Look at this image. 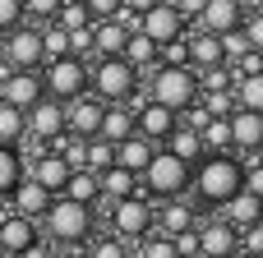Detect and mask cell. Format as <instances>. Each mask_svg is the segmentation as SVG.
Listing matches in <instances>:
<instances>
[{"mask_svg":"<svg viewBox=\"0 0 263 258\" xmlns=\"http://www.w3.org/2000/svg\"><path fill=\"white\" fill-rule=\"evenodd\" d=\"M236 106H245V111H263V74H245V78H236Z\"/></svg>","mask_w":263,"mask_h":258,"instance_id":"1f68e13d","label":"cell"},{"mask_svg":"<svg viewBox=\"0 0 263 258\" xmlns=\"http://www.w3.org/2000/svg\"><path fill=\"white\" fill-rule=\"evenodd\" d=\"M245 51H250V37H245L240 28H231V32H222V55H227V60H240Z\"/></svg>","mask_w":263,"mask_h":258,"instance_id":"ab89813d","label":"cell"},{"mask_svg":"<svg viewBox=\"0 0 263 258\" xmlns=\"http://www.w3.org/2000/svg\"><path fill=\"white\" fill-rule=\"evenodd\" d=\"M176 125H180V115H176L171 106H162V102H153V97H148V102H143V106L134 111V134H143V138H153L157 148L166 143V134H171Z\"/></svg>","mask_w":263,"mask_h":258,"instance_id":"5bb4252c","label":"cell"},{"mask_svg":"<svg viewBox=\"0 0 263 258\" xmlns=\"http://www.w3.org/2000/svg\"><path fill=\"white\" fill-rule=\"evenodd\" d=\"M69 171H74V166H69V162H65V157H60L55 148H42V157H37V162L28 166V175H32L37 185H46L51 194H60V189H65Z\"/></svg>","mask_w":263,"mask_h":258,"instance_id":"d6986e66","label":"cell"},{"mask_svg":"<svg viewBox=\"0 0 263 258\" xmlns=\"http://www.w3.org/2000/svg\"><path fill=\"white\" fill-rule=\"evenodd\" d=\"M153 102H162V106H171L176 115L185 111V106H194L199 102V74H194V65H153L148 69V88H143Z\"/></svg>","mask_w":263,"mask_h":258,"instance_id":"277c9868","label":"cell"},{"mask_svg":"<svg viewBox=\"0 0 263 258\" xmlns=\"http://www.w3.org/2000/svg\"><path fill=\"white\" fill-rule=\"evenodd\" d=\"M129 32H134V28H125L116 14H111V18H92V55H120Z\"/></svg>","mask_w":263,"mask_h":258,"instance_id":"603a6c76","label":"cell"},{"mask_svg":"<svg viewBox=\"0 0 263 258\" xmlns=\"http://www.w3.org/2000/svg\"><path fill=\"white\" fill-rule=\"evenodd\" d=\"M227 125H231V152H240V157H263V111L236 106V111L227 115Z\"/></svg>","mask_w":263,"mask_h":258,"instance_id":"7c38bea8","label":"cell"},{"mask_svg":"<svg viewBox=\"0 0 263 258\" xmlns=\"http://www.w3.org/2000/svg\"><path fill=\"white\" fill-rule=\"evenodd\" d=\"M51 258H83V249H69V245H55Z\"/></svg>","mask_w":263,"mask_h":258,"instance_id":"681fc988","label":"cell"},{"mask_svg":"<svg viewBox=\"0 0 263 258\" xmlns=\"http://www.w3.org/2000/svg\"><path fill=\"white\" fill-rule=\"evenodd\" d=\"M60 194H65V199H74V203H88V208H97V203H102V180H97V171H88V166H74Z\"/></svg>","mask_w":263,"mask_h":258,"instance_id":"484cf974","label":"cell"},{"mask_svg":"<svg viewBox=\"0 0 263 258\" xmlns=\"http://www.w3.org/2000/svg\"><path fill=\"white\" fill-rule=\"evenodd\" d=\"M0 69H5V65H0Z\"/></svg>","mask_w":263,"mask_h":258,"instance_id":"9f6ffc18","label":"cell"},{"mask_svg":"<svg viewBox=\"0 0 263 258\" xmlns=\"http://www.w3.org/2000/svg\"><path fill=\"white\" fill-rule=\"evenodd\" d=\"M42 23H14L9 32H0V65L5 69H42Z\"/></svg>","mask_w":263,"mask_h":258,"instance_id":"52a82bcc","label":"cell"},{"mask_svg":"<svg viewBox=\"0 0 263 258\" xmlns=\"http://www.w3.org/2000/svg\"><path fill=\"white\" fill-rule=\"evenodd\" d=\"M194 258H203V254H194Z\"/></svg>","mask_w":263,"mask_h":258,"instance_id":"11a10c76","label":"cell"},{"mask_svg":"<svg viewBox=\"0 0 263 258\" xmlns=\"http://www.w3.org/2000/svg\"><path fill=\"white\" fill-rule=\"evenodd\" d=\"M129 134H134V111H129L125 102H106V106H102L97 138H106V143H120V138H129Z\"/></svg>","mask_w":263,"mask_h":258,"instance_id":"d4e9b609","label":"cell"},{"mask_svg":"<svg viewBox=\"0 0 263 258\" xmlns=\"http://www.w3.org/2000/svg\"><path fill=\"white\" fill-rule=\"evenodd\" d=\"M259 9H263V0H259Z\"/></svg>","mask_w":263,"mask_h":258,"instance_id":"db71d44e","label":"cell"},{"mask_svg":"<svg viewBox=\"0 0 263 258\" xmlns=\"http://www.w3.org/2000/svg\"><path fill=\"white\" fill-rule=\"evenodd\" d=\"M231 69H236V78H245V74H263V51H245L240 60H231Z\"/></svg>","mask_w":263,"mask_h":258,"instance_id":"7bdbcfd3","label":"cell"},{"mask_svg":"<svg viewBox=\"0 0 263 258\" xmlns=\"http://www.w3.org/2000/svg\"><path fill=\"white\" fill-rule=\"evenodd\" d=\"M83 258H129V240H120V235H92L88 240V254Z\"/></svg>","mask_w":263,"mask_h":258,"instance_id":"d6a6232c","label":"cell"},{"mask_svg":"<svg viewBox=\"0 0 263 258\" xmlns=\"http://www.w3.org/2000/svg\"><path fill=\"white\" fill-rule=\"evenodd\" d=\"M139 88H143V74L125 55H97V65H88V92L102 102H129Z\"/></svg>","mask_w":263,"mask_h":258,"instance_id":"3957f363","label":"cell"},{"mask_svg":"<svg viewBox=\"0 0 263 258\" xmlns=\"http://www.w3.org/2000/svg\"><path fill=\"white\" fill-rule=\"evenodd\" d=\"M236 226H227L222 217L199 222V254L203 258H236Z\"/></svg>","mask_w":263,"mask_h":258,"instance_id":"9a60e30c","label":"cell"},{"mask_svg":"<svg viewBox=\"0 0 263 258\" xmlns=\"http://www.w3.org/2000/svg\"><path fill=\"white\" fill-rule=\"evenodd\" d=\"M28 175V162L18 157V148H9V143H0V203L14 194V185Z\"/></svg>","mask_w":263,"mask_h":258,"instance_id":"f546056e","label":"cell"},{"mask_svg":"<svg viewBox=\"0 0 263 258\" xmlns=\"http://www.w3.org/2000/svg\"><path fill=\"white\" fill-rule=\"evenodd\" d=\"M102 97H92V92H79V97H69L65 102V134H74V138H97V125H102Z\"/></svg>","mask_w":263,"mask_h":258,"instance_id":"4fadbf2b","label":"cell"},{"mask_svg":"<svg viewBox=\"0 0 263 258\" xmlns=\"http://www.w3.org/2000/svg\"><path fill=\"white\" fill-rule=\"evenodd\" d=\"M51 249H55V245H46V240L37 235V240H32L28 249H18V258H51Z\"/></svg>","mask_w":263,"mask_h":258,"instance_id":"7dc6e473","label":"cell"},{"mask_svg":"<svg viewBox=\"0 0 263 258\" xmlns=\"http://www.w3.org/2000/svg\"><path fill=\"white\" fill-rule=\"evenodd\" d=\"M134 189H143L148 199H180V194H190V162H180L176 152L157 148Z\"/></svg>","mask_w":263,"mask_h":258,"instance_id":"5b68a950","label":"cell"},{"mask_svg":"<svg viewBox=\"0 0 263 258\" xmlns=\"http://www.w3.org/2000/svg\"><path fill=\"white\" fill-rule=\"evenodd\" d=\"M18 5H23V18H32V23H51L60 9V0H18Z\"/></svg>","mask_w":263,"mask_h":258,"instance_id":"f35d334b","label":"cell"},{"mask_svg":"<svg viewBox=\"0 0 263 258\" xmlns=\"http://www.w3.org/2000/svg\"><path fill=\"white\" fill-rule=\"evenodd\" d=\"M42 231H37V222L32 217H23V212H0V249H28L32 240H37Z\"/></svg>","mask_w":263,"mask_h":258,"instance_id":"7402d4cb","label":"cell"},{"mask_svg":"<svg viewBox=\"0 0 263 258\" xmlns=\"http://www.w3.org/2000/svg\"><path fill=\"white\" fill-rule=\"evenodd\" d=\"M46 88H42V69H0V102L28 111L32 102H42Z\"/></svg>","mask_w":263,"mask_h":258,"instance_id":"8fae6325","label":"cell"},{"mask_svg":"<svg viewBox=\"0 0 263 258\" xmlns=\"http://www.w3.org/2000/svg\"><path fill=\"white\" fill-rule=\"evenodd\" d=\"M97 180H102V203H116V199H125V194H134V185H139V175H129L125 166H106V171H97Z\"/></svg>","mask_w":263,"mask_h":258,"instance_id":"f1b7e54d","label":"cell"},{"mask_svg":"<svg viewBox=\"0 0 263 258\" xmlns=\"http://www.w3.org/2000/svg\"><path fill=\"white\" fill-rule=\"evenodd\" d=\"M42 226H46V240H51V245H69V249H79V245H88L92 231H97V208L55 194V199L46 203V212H42Z\"/></svg>","mask_w":263,"mask_h":258,"instance_id":"7a4b0ae2","label":"cell"},{"mask_svg":"<svg viewBox=\"0 0 263 258\" xmlns=\"http://www.w3.org/2000/svg\"><path fill=\"white\" fill-rule=\"evenodd\" d=\"M23 125H28V134H23V138H32V143L51 148L55 138H65V102H55V97L32 102V106L23 111Z\"/></svg>","mask_w":263,"mask_h":258,"instance_id":"9c48e42d","label":"cell"},{"mask_svg":"<svg viewBox=\"0 0 263 258\" xmlns=\"http://www.w3.org/2000/svg\"><path fill=\"white\" fill-rule=\"evenodd\" d=\"M199 208L194 203H185V194L180 199H162V208H157V231L162 235H180V231H190V226H199Z\"/></svg>","mask_w":263,"mask_h":258,"instance_id":"ac0fdd59","label":"cell"},{"mask_svg":"<svg viewBox=\"0 0 263 258\" xmlns=\"http://www.w3.org/2000/svg\"><path fill=\"white\" fill-rule=\"evenodd\" d=\"M236 245H240L245 254H263V222L245 226V231H236Z\"/></svg>","mask_w":263,"mask_h":258,"instance_id":"60d3db41","label":"cell"},{"mask_svg":"<svg viewBox=\"0 0 263 258\" xmlns=\"http://www.w3.org/2000/svg\"><path fill=\"white\" fill-rule=\"evenodd\" d=\"M171 5H176L185 18H199V9H203V0H171Z\"/></svg>","mask_w":263,"mask_h":258,"instance_id":"c3c4849f","label":"cell"},{"mask_svg":"<svg viewBox=\"0 0 263 258\" xmlns=\"http://www.w3.org/2000/svg\"><path fill=\"white\" fill-rule=\"evenodd\" d=\"M42 88H46V97H55V102H69V97L88 92V60H83V55L42 60Z\"/></svg>","mask_w":263,"mask_h":258,"instance_id":"ba28073f","label":"cell"},{"mask_svg":"<svg viewBox=\"0 0 263 258\" xmlns=\"http://www.w3.org/2000/svg\"><path fill=\"white\" fill-rule=\"evenodd\" d=\"M139 258H180V254H176L171 235L157 231V235H143V240H139Z\"/></svg>","mask_w":263,"mask_h":258,"instance_id":"74e56055","label":"cell"},{"mask_svg":"<svg viewBox=\"0 0 263 258\" xmlns=\"http://www.w3.org/2000/svg\"><path fill=\"white\" fill-rule=\"evenodd\" d=\"M51 23H60L65 32H74V28H88L92 23V14L83 9V0H60V9H55V18Z\"/></svg>","mask_w":263,"mask_h":258,"instance_id":"836d02e7","label":"cell"},{"mask_svg":"<svg viewBox=\"0 0 263 258\" xmlns=\"http://www.w3.org/2000/svg\"><path fill=\"white\" fill-rule=\"evenodd\" d=\"M120 55H125V60L139 69V74H148V69L157 65V42H153V37H143V32L134 28V32L125 37V51H120Z\"/></svg>","mask_w":263,"mask_h":258,"instance_id":"83f0119b","label":"cell"},{"mask_svg":"<svg viewBox=\"0 0 263 258\" xmlns=\"http://www.w3.org/2000/svg\"><path fill=\"white\" fill-rule=\"evenodd\" d=\"M14 23H23V5L18 0H0V32H9Z\"/></svg>","mask_w":263,"mask_h":258,"instance_id":"f6af8a7d","label":"cell"},{"mask_svg":"<svg viewBox=\"0 0 263 258\" xmlns=\"http://www.w3.org/2000/svg\"><path fill=\"white\" fill-rule=\"evenodd\" d=\"M240 32L250 37V46H254V51H263V9H254V14H245V18H240Z\"/></svg>","mask_w":263,"mask_h":258,"instance_id":"b9f144b4","label":"cell"},{"mask_svg":"<svg viewBox=\"0 0 263 258\" xmlns=\"http://www.w3.org/2000/svg\"><path fill=\"white\" fill-rule=\"evenodd\" d=\"M120 5H125V9H134V14H143V9H153L157 0H120Z\"/></svg>","mask_w":263,"mask_h":258,"instance_id":"f907efd6","label":"cell"},{"mask_svg":"<svg viewBox=\"0 0 263 258\" xmlns=\"http://www.w3.org/2000/svg\"><path fill=\"white\" fill-rule=\"evenodd\" d=\"M116 162V143H106V138H88V148H83V166L88 171H106Z\"/></svg>","mask_w":263,"mask_h":258,"instance_id":"8d00e7d4","label":"cell"},{"mask_svg":"<svg viewBox=\"0 0 263 258\" xmlns=\"http://www.w3.org/2000/svg\"><path fill=\"white\" fill-rule=\"evenodd\" d=\"M42 55L55 60V55H69V32L60 23H42Z\"/></svg>","mask_w":263,"mask_h":258,"instance_id":"e575fe53","label":"cell"},{"mask_svg":"<svg viewBox=\"0 0 263 258\" xmlns=\"http://www.w3.org/2000/svg\"><path fill=\"white\" fill-rule=\"evenodd\" d=\"M190 189L199 212H217L236 189H245V157L240 152H203L190 166Z\"/></svg>","mask_w":263,"mask_h":258,"instance_id":"6da1fadb","label":"cell"},{"mask_svg":"<svg viewBox=\"0 0 263 258\" xmlns=\"http://www.w3.org/2000/svg\"><path fill=\"white\" fill-rule=\"evenodd\" d=\"M217 217L227 222V226H236V231H245V226H254L263 222V199L259 194H250V189H236L222 208H217Z\"/></svg>","mask_w":263,"mask_h":258,"instance_id":"e0dca14e","label":"cell"},{"mask_svg":"<svg viewBox=\"0 0 263 258\" xmlns=\"http://www.w3.org/2000/svg\"><path fill=\"white\" fill-rule=\"evenodd\" d=\"M51 199H55V194H51V189H46V185H37V180H32V175H23V180H18V185H14V194H9V208H14V212H23V217H32V222H37V217H42V212H46V203H51Z\"/></svg>","mask_w":263,"mask_h":258,"instance_id":"ffe728a7","label":"cell"},{"mask_svg":"<svg viewBox=\"0 0 263 258\" xmlns=\"http://www.w3.org/2000/svg\"><path fill=\"white\" fill-rule=\"evenodd\" d=\"M236 258H263V254H245V249H236Z\"/></svg>","mask_w":263,"mask_h":258,"instance_id":"816d5d0a","label":"cell"},{"mask_svg":"<svg viewBox=\"0 0 263 258\" xmlns=\"http://www.w3.org/2000/svg\"><path fill=\"white\" fill-rule=\"evenodd\" d=\"M106 222H111V235L143 240V235L157 231V199H148L143 189H134V194H125V199H116L106 208Z\"/></svg>","mask_w":263,"mask_h":258,"instance_id":"8992f818","label":"cell"},{"mask_svg":"<svg viewBox=\"0 0 263 258\" xmlns=\"http://www.w3.org/2000/svg\"><path fill=\"white\" fill-rule=\"evenodd\" d=\"M199 102H203L208 115H231L236 111V88H208V92H199Z\"/></svg>","mask_w":263,"mask_h":258,"instance_id":"d590c367","label":"cell"},{"mask_svg":"<svg viewBox=\"0 0 263 258\" xmlns=\"http://www.w3.org/2000/svg\"><path fill=\"white\" fill-rule=\"evenodd\" d=\"M153 152H157V143H153V138L129 134V138H120V143H116V166H125L129 175H143V166L153 162Z\"/></svg>","mask_w":263,"mask_h":258,"instance_id":"cb8c5ba5","label":"cell"},{"mask_svg":"<svg viewBox=\"0 0 263 258\" xmlns=\"http://www.w3.org/2000/svg\"><path fill=\"white\" fill-rule=\"evenodd\" d=\"M240 18H245V5L240 0H203V9H199V28L203 32H231V28H240Z\"/></svg>","mask_w":263,"mask_h":258,"instance_id":"2e32d148","label":"cell"},{"mask_svg":"<svg viewBox=\"0 0 263 258\" xmlns=\"http://www.w3.org/2000/svg\"><path fill=\"white\" fill-rule=\"evenodd\" d=\"M185 46H190V65L194 69H208V65H222L227 55H222V37L217 32H203V28H194L190 23V32H185Z\"/></svg>","mask_w":263,"mask_h":258,"instance_id":"44dd1931","label":"cell"},{"mask_svg":"<svg viewBox=\"0 0 263 258\" xmlns=\"http://www.w3.org/2000/svg\"><path fill=\"white\" fill-rule=\"evenodd\" d=\"M162 148H166V152H176V157H180V162H190V166L203 157V138H199V129H190L185 120L166 134V143H162Z\"/></svg>","mask_w":263,"mask_h":258,"instance_id":"4316f807","label":"cell"},{"mask_svg":"<svg viewBox=\"0 0 263 258\" xmlns=\"http://www.w3.org/2000/svg\"><path fill=\"white\" fill-rule=\"evenodd\" d=\"M171 245H176V254H180V258H194V254H199V226H190V231L171 235Z\"/></svg>","mask_w":263,"mask_h":258,"instance_id":"ee69618b","label":"cell"},{"mask_svg":"<svg viewBox=\"0 0 263 258\" xmlns=\"http://www.w3.org/2000/svg\"><path fill=\"white\" fill-rule=\"evenodd\" d=\"M139 32H143V37H153V42L162 46V42H171V37H185V32H190V18H185L171 0H157L153 9H143V14H139Z\"/></svg>","mask_w":263,"mask_h":258,"instance_id":"30bf717a","label":"cell"},{"mask_svg":"<svg viewBox=\"0 0 263 258\" xmlns=\"http://www.w3.org/2000/svg\"><path fill=\"white\" fill-rule=\"evenodd\" d=\"M23 134H28L23 111H18V106H9V102H0V143L18 148V143H23Z\"/></svg>","mask_w":263,"mask_h":258,"instance_id":"4dcf8cb0","label":"cell"},{"mask_svg":"<svg viewBox=\"0 0 263 258\" xmlns=\"http://www.w3.org/2000/svg\"><path fill=\"white\" fill-rule=\"evenodd\" d=\"M129 258H139V254H129Z\"/></svg>","mask_w":263,"mask_h":258,"instance_id":"f5cc1de1","label":"cell"},{"mask_svg":"<svg viewBox=\"0 0 263 258\" xmlns=\"http://www.w3.org/2000/svg\"><path fill=\"white\" fill-rule=\"evenodd\" d=\"M83 9H88L92 18H111V14L120 9V0H83Z\"/></svg>","mask_w":263,"mask_h":258,"instance_id":"bcb514c9","label":"cell"}]
</instances>
